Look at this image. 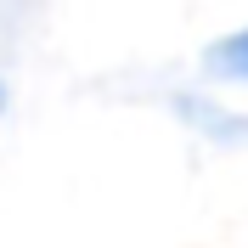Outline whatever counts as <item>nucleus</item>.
Masks as SVG:
<instances>
[{
    "label": "nucleus",
    "instance_id": "2",
    "mask_svg": "<svg viewBox=\"0 0 248 248\" xmlns=\"http://www.w3.org/2000/svg\"><path fill=\"white\" fill-rule=\"evenodd\" d=\"M0 108H6V91H0Z\"/></svg>",
    "mask_w": 248,
    "mask_h": 248
},
{
    "label": "nucleus",
    "instance_id": "1",
    "mask_svg": "<svg viewBox=\"0 0 248 248\" xmlns=\"http://www.w3.org/2000/svg\"><path fill=\"white\" fill-rule=\"evenodd\" d=\"M203 62H209V74H215V79H237V85H248V29L215 40Z\"/></svg>",
    "mask_w": 248,
    "mask_h": 248
}]
</instances>
